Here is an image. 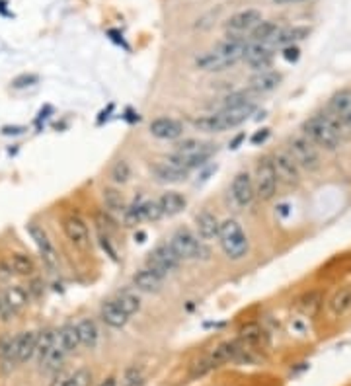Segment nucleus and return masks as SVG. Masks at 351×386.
Masks as SVG:
<instances>
[{
	"label": "nucleus",
	"mask_w": 351,
	"mask_h": 386,
	"mask_svg": "<svg viewBox=\"0 0 351 386\" xmlns=\"http://www.w3.org/2000/svg\"><path fill=\"white\" fill-rule=\"evenodd\" d=\"M250 39L237 36V34H228L225 41H221L217 47L205 51L203 55L195 59V66L205 73H221L227 70L230 66H234L238 61L244 59Z\"/></svg>",
	"instance_id": "nucleus-1"
},
{
	"label": "nucleus",
	"mask_w": 351,
	"mask_h": 386,
	"mask_svg": "<svg viewBox=\"0 0 351 386\" xmlns=\"http://www.w3.org/2000/svg\"><path fill=\"white\" fill-rule=\"evenodd\" d=\"M301 131L313 144L328 152L338 151L345 137V127L328 110L308 117L301 125Z\"/></svg>",
	"instance_id": "nucleus-2"
},
{
	"label": "nucleus",
	"mask_w": 351,
	"mask_h": 386,
	"mask_svg": "<svg viewBox=\"0 0 351 386\" xmlns=\"http://www.w3.org/2000/svg\"><path fill=\"white\" fill-rule=\"evenodd\" d=\"M256 105H248L237 112H215L209 115H201L191 119V125L203 133H225L228 129L240 127L242 123H246L250 119V115L254 113Z\"/></svg>",
	"instance_id": "nucleus-3"
},
{
	"label": "nucleus",
	"mask_w": 351,
	"mask_h": 386,
	"mask_svg": "<svg viewBox=\"0 0 351 386\" xmlns=\"http://www.w3.org/2000/svg\"><path fill=\"white\" fill-rule=\"evenodd\" d=\"M218 246L223 250V254L227 255L228 260L238 262L242 258H246L248 250H250V242L248 236L244 232L242 225L238 223L237 218H227L221 223V230H218Z\"/></svg>",
	"instance_id": "nucleus-4"
},
{
	"label": "nucleus",
	"mask_w": 351,
	"mask_h": 386,
	"mask_svg": "<svg viewBox=\"0 0 351 386\" xmlns=\"http://www.w3.org/2000/svg\"><path fill=\"white\" fill-rule=\"evenodd\" d=\"M168 244L180 260H207L211 254L205 242L197 235H193L190 228H178L170 236Z\"/></svg>",
	"instance_id": "nucleus-5"
},
{
	"label": "nucleus",
	"mask_w": 351,
	"mask_h": 386,
	"mask_svg": "<svg viewBox=\"0 0 351 386\" xmlns=\"http://www.w3.org/2000/svg\"><path fill=\"white\" fill-rule=\"evenodd\" d=\"M287 151L293 156L294 162L299 164V168L304 170V172H316L320 168V152H318V147L308 141L304 135H294L287 141Z\"/></svg>",
	"instance_id": "nucleus-6"
},
{
	"label": "nucleus",
	"mask_w": 351,
	"mask_h": 386,
	"mask_svg": "<svg viewBox=\"0 0 351 386\" xmlns=\"http://www.w3.org/2000/svg\"><path fill=\"white\" fill-rule=\"evenodd\" d=\"M254 184H256V195L262 201H269V199L276 198L279 176H277L274 156H262L257 161Z\"/></svg>",
	"instance_id": "nucleus-7"
},
{
	"label": "nucleus",
	"mask_w": 351,
	"mask_h": 386,
	"mask_svg": "<svg viewBox=\"0 0 351 386\" xmlns=\"http://www.w3.org/2000/svg\"><path fill=\"white\" fill-rule=\"evenodd\" d=\"M26 230H28L29 238L33 240V244L38 246L39 255H41V262L45 265V269H47L49 274H57L59 272V252L57 248L53 246L51 242V238L45 232V228L43 226L36 225V223H29L26 226Z\"/></svg>",
	"instance_id": "nucleus-8"
},
{
	"label": "nucleus",
	"mask_w": 351,
	"mask_h": 386,
	"mask_svg": "<svg viewBox=\"0 0 351 386\" xmlns=\"http://www.w3.org/2000/svg\"><path fill=\"white\" fill-rule=\"evenodd\" d=\"M164 217L158 199H141L129 205L124 213L125 226H137L141 223H152Z\"/></svg>",
	"instance_id": "nucleus-9"
},
{
	"label": "nucleus",
	"mask_w": 351,
	"mask_h": 386,
	"mask_svg": "<svg viewBox=\"0 0 351 386\" xmlns=\"http://www.w3.org/2000/svg\"><path fill=\"white\" fill-rule=\"evenodd\" d=\"M180 262L181 260L172 250L170 244H158L147 258V267L162 275V277H166V275L180 267Z\"/></svg>",
	"instance_id": "nucleus-10"
},
{
	"label": "nucleus",
	"mask_w": 351,
	"mask_h": 386,
	"mask_svg": "<svg viewBox=\"0 0 351 386\" xmlns=\"http://www.w3.org/2000/svg\"><path fill=\"white\" fill-rule=\"evenodd\" d=\"M63 232L70 244L78 250H86L90 246V230L86 221L78 213H70L63 218Z\"/></svg>",
	"instance_id": "nucleus-11"
},
{
	"label": "nucleus",
	"mask_w": 351,
	"mask_h": 386,
	"mask_svg": "<svg viewBox=\"0 0 351 386\" xmlns=\"http://www.w3.org/2000/svg\"><path fill=\"white\" fill-rule=\"evenodd\" d=\"M230 198L234 199L238 207H248L254 203L256 195V184L248 172H238L230 184Z\"/></svg>",
	"instance_id": "nucleus-12"
},
{
	"label": "nucleus",
	"mask_w": 351,
	"mask_h": 386,
	"mask_svg": "<svg viewBox=\"0 0 351 386\" xmlns=\"http://www.w3.org/2000/svg\"><path fill=\"white\" fill-rule=\"evenodd\" d=\"M260 22H262V12L256 8H246L240 10L237 14H232V16L227 20L225 29H227L228 34L242 36V34H246V31H252Z\"/></svg>",
	"instance_id": "nucleus-13"
},
{
	"label": "nucleus",
	"mask_w": 351,
	"mask_h": 386,
	"mask_svg": "<svg viewBox=\"0 0 351 386\" xmlns=\"http://www.w3.org/2000/svg\"><path fill=\"white\" fill-rule=\"evenodd\" d=\"M328 112L332 113L345 129H351V88H342L328 100Z\"/></svg>",
	"instance_id": "nucleus-14"
},
{
	"label": "nucleus",
	"mask_w": 351,
	"mask_h": 386,
	"mask_svg": "<svg viewBox=\"0 0 351 386\" xmlns=\"http://www.w3.org/2000/svg\"><path fill=\"white\" fill-rule=\"evenodd\" d=\"M274 162H276L279 181H283L287 186H299L301 184V168L294 162L293 156L289 154V151L277 152L274 156Z\"/></svg>",
	"instance_id": "nucleus-15"
},
{
	"label": "nucleus",
	"mask_w": 351,
	"mask_h": 386,
	"mask_svg": "<svg viewBox=\"0 0 351 386\" xmlns=\"http://www.w3.org/2000/svg\"><path fill=\"white\" fill-rule=\"evenodd\" d=\"M242 61L256 73L267 70L271 68V63H274V49L264 43H250Z\"/></svg>",
	"instance_id": "nucleus-16"
},
{
	"label": "nucleus",
	"mask_w": 351,
	"mask_h": 386,
	"mask_svg": "<svg viewBox=\"0 0 351 386\" xmlns=\"http://www.w3.org/2000/svg\"><path fill=\"white\" fill-rule=\"evenodd\" d=\"M213 152H215V144L209 142L203 151L193 152V154H178V152H174L172 156H168V162L174 164V166H178V168L186 170V172H191V170L205 166L211 161Z\"/></svg>",
	"instance_id": "nucleus-17"
},
{
	"label": "nucleus",
	"mask_w": 351,
	"mask_h": 386,
	"mask_svg": "<svg viewBox=\"0 0 351 386\" xmlns=\"http://www.w3.org/2000/svg\"><path fill=\"white\" fill-rule=\"evenodd\" d=\"M149 133L160 141H176L184 135V125L172 117H156L149 125Z\"/></svg>",
	"instance_id": "nucleus-18"
},
{
	"label": "nucleus",
	"mask_w": 351,
	"mask_h": 386,
	"mask_svg": "<svg viewBox=\"0 0 351 386\" xmlns=\"http://www.w3.org/2000/svg\"><path fill=\"white\" fill-rule=\"evenodd\" d=\"M281 80H283V76L277 70H271V68L260 70L248 80V90L254 94H267V92H274L277 86L281 84Z\"/></svg>",
	"instance_id": "nucleus-19"
},
{
	"label": "nucleus",
	"mask_w": 351,
	"mask_h": 386,
	"mask_svg": "<svg viewBox=\"0 0 351 386\" xmlns=\"http://www.w3.org/2000/svg\"><path fill=\"white\" fill-rule=\"evenodd\" d=\"M195 230H197V236L203 242H209V240L218 238L221 223H218V218L211 211L205 209V211H201V213L195 215Z\"/></svg>",
	"instance_id": "nucleus-20"
},
{
	"label": "nucleus",
	"mask_w": 351,
	"mask_h": 386,
	"mask_svg": "<svg viewBox=\"0 0 351 386\" xmlns=\"http://www.w3.org/2000/svg\"><path fill=\"white\" fill-rule=\"evenodd\" d=\"M152 176L156 181H160V184H181V181H186L188 179V174L190 172H186V170L178 168V166H174L170 162H158V164H154L151 168Z\"/></svg>",
	"instance_id": "nucleus-21"
},
{
	"label": "nucleus",
	"mask_w": 351,
	"mask_h": 386,
	"mask_svg": "<svg viewBox=\"0 0 351 386\" xmlns=\"http://www.w3.org/2000/svg\"><path fill=\"white\" fill-rule=\"evenodd\" d=\"M100 316H102V320L110 326V328H115V330H121L127 326V322H129V314L117 304V302L112 299V301H105L102 304V309H100Z\"/></svg>",
	"instance_id": "nucleus-22"
},
{
	"label": "nucleus",
	"mask_w": 351,
	"mask_h": 386,
	"mask_svg": "<svg viewBox=\"0 0 351 386\" xmlns=\"http://www.w3.org/2000/svg\"><path fill=\"white\" fill-rule=\"evenodd\" d=\"M2 297H4V302H6V306H8L10 314L14 316V314H18L22 309H26L29 302V291L26 287H22V285H12L8 287L6 291L2 292Z\"/></svg>",
	"instance_id": "nucleus-23"
},
{
	"label": "nucleus",
	"mask_w": 351,
	"mask_h": 386,
	"mask_svg": "<svg viewBox=\"0 0 351 386\" xmlns=\"http://www.w3.org/2000/svg\"><path fill=\"white\" fill-rule=\"evenodd\" d=\"M162 283H164V277L149 269L147 265L133 275V285L139 291L158 292L162 289Z\"/></svg>",
	"instance_id": "nucleus-24"
},
{
	"label": "nucleus",
	"mask_w": 351,
	"mask_h": 386,
	"mask_svg": "<svg viewBox=\"0 0 351 386\" xmlns=\"http://www.w3.org/2000/svg\"><path fill=\"white\" fill-rule=\"evenodd\" d=\"M158 203H160L164 217H176V215H180L181 211L188 207V199L180 191H166V193H162Z\"/></svg>",
	"instance_id": "nucleus-25"
},
{
	"label": "nucleus",
	"mask_w": 351,
	"mask_h": 386,
	"mask_svg": "<svg viewBox=\"0 0 351 386\" xmlns=\"http://www.w3.org/2000/svg\"><path fill=\"white\" fill-rule=\"evenodd\" d=\"M281 31V28L277 26V22L274 20H262L260 24H257L256 28L250 31V43H274L277 38V34Z\"/></svg>",
	"instance_id": "nucleus-26"
},
{
	"label": "nucleus",
	"mask_w": 351,
	"mask_h": 386,
	"mask_svg": "<svg viewBox=\"0 0 351 386\" xmlns=\"http://www.w3.org/2000/svg\"><path fill=\"white\" fill-rule=\"evenodd\" d=\"M311 36V28L306 26H293V28H281V31L277 34L276 45L279 47H291V45H297L299 41H303Z\"/></svg>",
	"instance_id": "nucleus-27"
},
{
	"label": "nucleus",
	"mask_w": 351,
	"mask_h": 386,
	"mask_svg": "<svg viewBox=\"0 0 351 386\" xmlns=\"http://www.w3.org/2000/svg\"><path fill=\"white\" fill-rule=\"evenodd\" d=\"M102 201H104V209L112 215H121L127 211V203H125L124 193L117 188H104L102 189Z\"/></svg>",
	"instance_id": "nucleus-28"
},
{
	"label": "nucleus",
	"mask_w": 351,
	"mask_h": 386,
	"mask_svg": "<svg viewBox=\"0 0 351 386\" xmlns=\"http://www.w3.org/2000/svg\"><path fill=\"white\" fill-rule=\"evenodd\" d=\"M39 332H24L18 336V363H26L36 357Z\"/></svg>",
	"instance_id": "nucleus-29"
},
{
	"label": "nucleus",
	"mask_w": 351,
	"mask_h": 386,
	"mask_svg": "<svg viewBox=\"0 0 351 386\" xmlns=\"http://www.w3.org/2000/svg\"><path fill=\"white\" fill-rule=\"evenodd\" d=\"M57 341L59 346L65 349L67 353H75L76 349L82 346V343H80V334H78L76 324H65V326L57 332Z\"/></svg>",
	"instance_id": "nucleus-30"
},
{
	"label": "nucleus",
	"mask_w": 351,
	"mask_h": 386,
	"mask_svg": "<svg viewBox=\"0 0 351 386\" xmlns=\"http://www.w3.org/2000/svg\"><path fill=\"white\" fill-rule=\"evenodd\" d=\"M248 105H254V100L250 98L248 92H232L218 102L217 112H237V110H242Z\"/></svg>",
	"instance_id": "nucleus-31"
},
{
	"label": "nucleus",
	"mask_w": 351,
	"mask_h": 386,
	"mask_svg": "<svg viewBox=\"0 0 351 386\" xmlns=\"http://www.w3.org/2000/svg\"><path fill=\"white\" fill-rule=\"evenodd\" d=\"M76 328L80 334V343L88 349H94L98 346V339H100V330L96 326L94 320L90 318H82L80 322H76Z\"/></svg>",
	"instance_id": "nucleus-32"
},
{
	"label": "nucleus",
	"mask_w": 351,
	"mask_h": 386,
	"mask_svg": "<svg viewBox=\"0 0 351 386\" xmlns=\"http://www.w3.org/2000/svg\"><path fill=\"white\" fill-rule=\"evenodd\" d=\"M10 265H12V272L14 275H22V277H29V275L36 274V262L33 258L26 252H16V254L10 255Z\"/></svg>",
	"instance_id": "nucleus-33"
},
{
	"label": "nucleus",
	"mask_w": 351,
	"mask_h": 386,
	"mask_svg": "<svg viewBox=\"0 0 351 386\" xmlns=\"http://www.w3.org/2000/svg\"><path fill=\"white\" fill-rule=\"evenodd\" d=\"M240 341L246 348H254V346H264L267 341V334L264 328H260L257 324H248L240 330Z\"/></svg>",
	"instance_id": "nucleus-34"
},
{
	"label": "nucleus",
	"mask_w": 351,
	"mask_h": 386,
	"mask_svg": "<svg viewBox=\"0 0 351 386\" xmlns=\"http://www.w3.org/2000/svg\"><path fill=\"white\" fill-rule=\"evenodd\" d=\"M55 343H57V332L51 330V328H45V330L39 332L38 349H36V357H38L39 363L47 357L49 351L55 348Z\"/></svg>",
	"instance_id": "nucleus-35"
},
{
	"label": "nucleus",
	"mask_w": 351,
	"mask_h": 386,
	"mask_svg": "<svg viewBox=\"0 0 351 386\" xmlns=\"http://www.w3.org/2000/svg\"><path fill=\"white\" fill-rule=\"evenodd\" d=\"M330 311L334 316H343L345 312L351 311V287H343L334 295L330 301Z\"/></svg>",
	"instance_id": "nucleus-36"
},
{
	"label": "nucleus",
	"mask_w": 351,
	"mask_h": 386,
	"mask_svg": "<svg viewBox=\"0 0 351 386\" xmlns=\"http://www.w3.org/2000/svg\"><path fill=\"white\" fill-rule=\"evenodd\" d=\"M67 355H68L67 351L61 348V346H59V341H57V343H55V348L49 351L47 357L43 359V361H41L39 365H41V369H43L45 373H53V371H59V369H61V365L65 363Z\"/></svg>",
	"instance_id": "nucleus-37"
},
{
	"label": "nucleus",
	"mask_w": 351,
	"mask_h": 386,
	"mask_svg": "<svg viewBox=\"0 0 351 386\" xmlns=\"http://www.w3.org/2000/svg\"><path fill=\"white\" fill-rule=\"evenodd\" d=\"M114 301L117 302L129 316H133V314H137V312L141 311V299L131 291H121L115 297Z\"/></svg>",
	"instance_id": "nucleus-38"
},
{
	"label": "nucleus",
	"mask_w": 351,
	"mask_h": 386,
	"mask_svg": "<svg viewBox=\"0 0 351 386\" xmlns=\"http://www.w3.org/2000/svg\"><path fill=\"white\" fill-rule=\"evenodd\" d=\"M320 306H322V295L318 291L306 292V295L301 297V301H299V309L304 314H308V316H314L316 312L320 311Z\"/></svg>",
	"instance_id": "nucleus-39"
},
{
	"label": "nucleus",
	"mask_w": 351,
	"mask_h": 386,
	"mask_svg": "<svg viewBox=\"0 0 351 386\" xmlns=\"http://www.w3.org/2000/svg\"><path fill=\"white\" fill-rule=\"evenodd\" d=\"M110 178L114 184L121 186V184H127L129 178H131V166L127 161H117L112 166V172H110Z\"/></svg>",
	"instance_id": "nucleus-40"
},
{
	"label": "nucleus",
	"mask_w": 351,
	"mask_h": 386,
	"mask_svg": "<svg viewBox=\"0 0 351 386\" xmlns=\"http://www.w3.org/2000/svg\"><path fill=\"white\" fill-rule=\"evenodd\" d=\"M144 371L139 365H131L125 369L124 377H121V386H144Z\"/></svg>",
	"instance_id": "nucleus-41"
},
{
	"label": "nucleus",
	"mask_w": 351,
	"mask_h": 386,
	"mask_svg": "<svg viewBox=\"0 0 351 386\" xmlns=\"http://www.w3.org/2000/svg\"><path fill=\"white\" fill-rule=\"evenodd\" d=\"M209 142H201L197 139H184V141L176 142L174 144V151L178 154H193V152L203 151Z\"/></svg>",
	"instance_id": "nucleus-42"
},
{
	"label": "nucleus",
	"mask_w": 351,
	"mask_h": 386,
	"mask_svg": "<svg viewBox=\"0 0 351 386\" xmlns=\"http://www.w3.org/2000/svg\"><path fill=\"white\" fill-rule=\"evenodd\" d=\"M70 386H90L92 385V371L90 369H78L68 377Z\"/></svg>",
	"instance_id": "nucleus-43"
},
{
	"label": "nucleus",
	"mask_w": 351,
	"mask_h": 386,
	"mask_svg": "<svg viewBox=\"0 0 351 386\" xmlns=\"http://www.w3.org/2000/svg\"><path fill=\"white\" fill-rule=\"evenodd\" d=\"M39 82L38 75H20L12 80V88L16 90H24V88H29V86H36Z\"/></svg>",
	"instance_id": "nucleus-44"
},
{
	"label": "nucleus",
	"mask_w": 351,
	"mask_h": 386,
	"mask_svg": "<svg viewBox=\"0 0 351 386\" xmlns=\"http://www.w3.org/2000/svg\"><path fill=\"white\" fill-rule=\"evenodd\" d=\"M301 57V49L297 45H291V47H283V59L287 63H297Z\"/></svg>",
	"instance_id": "nucleus-45"
},
{
	"label": "nucleus",
	"mask_w": 351,
	"mask_h": 386,
	"mask_svg": "<svg viewBox=\"0 0 351 386\" xmlns=\"http://www.w3.org/2000/svg\"><path fill=\"white\" fill-rule=\"evenodd\" d=\"M12 275H14V272H12L10 262H0V285L2 283H8L12 279Z\"/></svg>",
	"instance_id": "nucleus-46"
},
{
	"label": "nucleus",
	"mask_w": 351,
	"mask_h": 386,
	"mask_svg": "<svg viewBox=\"0 0 351 386\" xmlns=\"http://www.w3.org/2000/svg\"><path fill=\"white\" fill-rule=\"evenodd\" d=\"M267 137H269V129H262V131H257L256 135H252V144H260V142H266Z\"/></svg>",
	"instance_id": "nucleus-47"
},
{
	"label": "nucleus",
	"mask_w": 351,
	"mask_h": 386,
	"mask_svg": "<svg viewBox=\"0 0 351 386\" xmlns=\"http://www.w3.org/2000/svg\"><path fill=\"white\" fill-rule=\"evenodd\" d=\"M24 131H26V127H4L2 129L4 135H22Z\"/></svg>",
	"instance_id": "nucleus-48"
},
{
	"label": "nucleus",
	"mask_w": 351,
	"mask_h": 386,
	"mask_svg": "<svg viewBox=\"0 0 351 386\" xmlns=\"http://www.w3.org/2000/svg\"><path fill=\"white\" fill-rule=\"evenodd\" d=\"M98 386H117V378L107 377V378H104V380H102V383H100Z\"/></svg>",
	"instance_id": "nucleus-49"
},
{
	"label": "nucleus",
	"mask_w": 351,
	"mask_h": 386,
	"mask_svg": "<svg viewBox=\"0 0 351 386\" xmlns=\"http://www.w3.org/2000/svg\"><path fill=\"white\" fill-rule=\"evenodd\" d=\"M279 6H287V4H299V2H306V0H274Z\"/></svg>",
	"instance_id": "nucleus-50"
},
{
	"label": "nucleus",
	"mask_w": 351,
	"mask_h": 386,
	"mask_svg": "<svg viewBox=\"0 0 351 386\" xmlns=\"http://www.w3.org/2000/svg\"><path fill=\"white\" fill-rule=\"evenodd\" d=\"M55 386H70V383H68V377L65 378V380H61V383H59V385H55Z\"/></svg>",
	"instance_id": "nucleus-51"
}]
</instances>
